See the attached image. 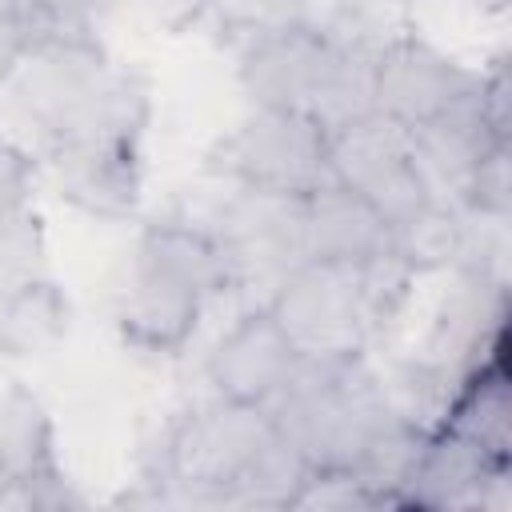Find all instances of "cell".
Returning <instances> with one entry per match:
<instances>
[{"label":"cell","mask_w":512,"mask_h":512,"mask_svg":"<svg viewBox=\"0 0 512 512\" xmlns=\"http://www.w3.org/2000/svg\"><path fill=\"white\" fill-rule=\"evenodd\" d=\"M136 268L152 272L176 288H188L192 296L208 300L236 284L232 256L216 228H200L188 220H164L148 224L136 244Z\"/></svg>","instance_id":"12"},{"label":"cell","mask_w":512,"mask_h":512,"mask_svg":"<svg viewBox=\"0 0 512 512\" xmlns=\"http://www.w3.org/2000/svg\"><path fill=\"white\" fill-rule=\"evenodd\" d=\"M204 300L188 288H176L152 272H132L116 300L120 336L140 352H180L196 332Z\"/></svg>","instance_id":"14"},{"label":"cell","mask_w":512,"mask_h":512,"mask_svg":"<svg viewBox=\"0 0 512 512\" xmlns=\"http://www.w3.org/2000/svg\"><path fill=\"white\" fill-rule=\"evenodd\" d=\"M300 348L288 340V332L276 324V316L268 308L244 312L212 348L208 356V380L216 388V396L236 400V404H252V408H268L280 388L288 384V376L300 364Z\"/></svg>","instance_id":"8"},{"label":"cell","mask_w":512,"mask_h":512,"mask_svg":"<svg viewBox=\"0 0 512 512\" xmlns=\"http://www.w3.org/2000/svg\"><path fill=\"white\" fill-rule=\"evenodd\" d=\"M500 348L488 352L480 364H472L456 380L440 424L460 432V436H468L472 444H480L496 460H508L512 456V388H508V372H504V352Z\"/></svg>","instance_id":"15"},{"label":"cell","mask_w":512,"mask_h":512,"mask_svg":"<svg viewBox=\"0 0 512 512\" xmlns=\"http://www.w3.org/2000/svg\"><path fill=\"white\" fill-rule=\"evenodd\" d=\"M28 188H32V164L28 156L0 136V216L8 212H20L24 200H28Z\"/></svg>","instance_id":"21"},{"label":"cell","mask_w":512,"mask_h":512,"mask_svg":"<svg viewBox=\"0 0 512 512\" xmlns=\"http://www.w3.org/2000/svg\"><path fill=\"white\" fill-rule=\"evenodd\" d=\"M268 436L272 416L264 408L216 396L212 404H200L172 428L164 444V468L172 484L188 488L192 496L236 500Z\"/></svg>","instance_id":"6"},{"label":"cell","mask_w":512,"mask_h":512,"mask_svg":"<svg viewBox=\"0 0 512 512\" xmlns=\"http://www.w3.org/2000/svg\"><path fill=\"white\" fill-rule=\"evenodd\" d=\"M60 188L88 212L120 216L136 204L140 164L136 136H80L60 140Z\"/></svg>","instance_id":"13"},{"label":"cell","mask_w":512,"mask_h":512,"mask_svg":"<svg viewBox=\"0 0 512 512\" xmlns=\"http://www.w3.org/2000/svg\"><path fill=\"white\" fill-rule=\"evenodd\" d=\"M36 44L44 40H92L96 24L112 12L116 0H20Z\"/></svg>","instance_id":"17"},{"label":"cell","mask_w":512,"mask_h":512,"mask_svg":"<svg viewBox=\"0 0 512 512\" xmlns=\"http://www.w3.org/2000/svg\"><path fill=\"white\" fill-rule=\"evenodd\" d=\"M476 72L420 36H396L372 52L368 108L400 128H420L472 88Z\"/></svg>","instance_id":"7"},{"label":"cell","mask_w":512,"mask_h":512,"mask_svg":"<svg viewBox=\"0 0 512 512\" xmlns=\"http://www.w3.org/2000/svg\"><path fill=\"white\" fill-rule=\"evenodd\" d=\"M276 432L296 444L308 464L352 468L380 424L392 416L380 380L356 356H300L280 396L264 408Z\"/></svg>","instance_id":"2"},{"label":"cell","mask_w":512,"mask_h":512,"mask_svg":"<svg viewBox=\"0 0 512 512\" xmlns=\"http://www.w3.org/2000/svg\"><path fill=\"white\" fill-rule=\"evenodd\" d=\"M148 4V12L160 20V24H168V28H184V24H192L212 0H144Z\"/></svg>","instance_id":"22"},{"label":"cell","mask_w":512,"mask_h":512,"mask_svg":"<svg viewBox=\"0 0 512 512\" xmlns=\"http://www.w3.org/2000/svg\"><path fill=\"white\" fill-rule=\"evenodd\" d=\"M368 64L372 56L356 52L328 32L284 20L260 28L240 60V84L252 104L264 108H304L324 124L368 108Z\"/></svg>","instance_id":"3"},{"label":"cell","mask_w":512,"mask_h":512,"mask_svg":"<svg viewBox=\"0 0 512 512\" xmlns=\"http://www.w3.org/2000/svg\"><path fill=\"white\" fill-rule=\"evenodd\" d=\"M296 236L304 260L364 264L392 252L388 220L352 188L328 180L296 200Z\"/></svg>","instance_id":"10"},{"label":"cell","mask_w":512,"mask_h":512,"mask_svg":"<svg viewBox=\"0 0 512 512\" xmlns=\"http://www.w3.org/2000/svg\"><path fill=\"white\" fill-rule=\"evenodd\" d=\"M8 492H12V476H8V468L0 460V500H8Z\"/></svg>","instance_id":"23"},{"label":"cell","mask_w":512,"mask_h":512,"mask_svg":"<svg viewBox=\"0 0 512 512\" xmlns=\"http://www.w3.org/2000/svg\"><path fill=\"white\" fill-rule=\"evenodd\" d=\"M52 420L44 404L20 388L0 396V460L12 476V492L32 508H72L80 496L56 464Z\"/></svg>","instance_id":"11"},{"label":"cell","mask_w":512,"mask_h":512,"mask_svg":"<svg viewBox=\"0 0 512 512\" xmlns=\"http://www.w3.org/2000/svg\"><path fill=\"white\" fill-rule=\"evenodd\" d=\"M508 460H496L468 436L436 424L428 428L412 472L400 488V508H476L488 492L504 484Z\"/></svg>","instance_id":"9"},{"label":"cell","mask_w":512,"mask_h":512,"mask_svg":"<svg viewBox=\"0 0 512 512\" xmlns=\"http://www.w3.org/2000/svg\"><path fill=\"white\" fill-rule=\"evenodd\" d=\"M508 160H512V148L508 144H496L468 172V180L460 184V200L476 216H488V220H504L508 216V208H512V172H508Z\"/></svg>","instance_id":"18"},{"label":"cell","mask_w":512,"mask_h":512,"mask_svg":"<svg viewBox=\"0 0 512 512\" xmlns=\"http://www.w3.org/2000/svg\"><path fill=\"white\" fill-rule=\"evenodd\" d=\"M224 168L240 188L300 200L328 184V124L304 108H264L228 136Z\"/></svg>","instance_id":"5"},{"label":"cell","mask_w":512,"mask_h":512,"mask_svg":"<svg viewBox=\"0 0 512 512\" xmlns=\"http://www.w3.org/2000/svg\"><path fill=\"white\" fill-rule=\"evenodd\" d=\"M412 268L392 252L364 264L300 260L264 304L304 356H356L400 308Z\"/></svg>","instance_id":"1"},{"label":"cell","mask_w":512,"mask_h":512,"mask_svg":"<svg viewBox=\"0 0 512 512\" xmlns=\"http://www.w3.org/2000/svg\"><path fill=\"white\" fill-rule=\"evenodd\" d=\"M480 8H492V12H500V8H508V0H476Z\"/></svg>","instance_id":"24"},{"label":"cell","mask_w":512,"mask_h":512,"mask_svg":"<svg viewBox=\"0 0 512 512\" xmlns=\"http://www.w3.org/2000/svg\"><path fill=\"white\" fill-rule=\"evenodd\" d=\"M328 180L360 192L392 232L420 220L436 200V184L412 152L408 128L360 108L328 124Z\"/></svg>","instance_id":"4"},{"label":"cell","mask_w":512,"mask_h":512,"mask_svg":"<svg viewBox=\"0 0 512 512\" xmlns=\"http://www.w3.org/2000/svg\"><path fill=\"white\" fill-rule=\"evenodd\" d=\"M32 20L20 0H0V84L16 72V64L32 52Z\"/></svg>","instance_id":"20"},{"label":"cell","mask_w":512,"mask_h":512,"mask_svg":"<svg viewBox=\"0 0 512 512\" xmlns=\"http://www.w3.org/2000/svg\"><path fill=\"white\" fill-rule=\"evenodd\" d=\"M68 316V296L52 280L24 276L0 296V348L8 356H40L64 340Z\"/></svg>","instance_id":"16"},{"label":"cell","mask_w":512,"mask_h":512,"mask_svg":"<svg viewBox=\"0 0 512 512\" xmlns=\"http://www.w3.org/2000/svg\"><path fill=\"white\" fill-rule=\"evenodd\" d=\"M36 252H40L36 216H28L24 208L0 216V280H4V288L24 280V276H36L32 272Z\"/></svg>","instance_id":"19"}]
</instances>
